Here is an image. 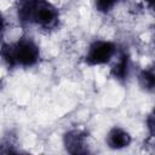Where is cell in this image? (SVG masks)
Segmentation results:
<instances>
[{
	"instance_id": "cell-1",
	"label": "cell",
	"mask_w": 155,
	"mask_h": 155,
	"mask_svg": "<svg viewBox=\"0 0 155 155\" xmlns=\"http://www.w3.org/2000/svg\"><path fill=\"white\" fill-rule=\"evenodd\" d=\"M18 21L35 24L44 30H53L59 23V11L48 0H25L19 2Z\"/></svg>"
},
{
	"instance_id": "cell-2",
	"label": "cell",
	"mask_w": 155,
	"mask_h": 155,
	"mask_svg": "<svg viewBox=\"0 0 155 155\" xmlns=\"http://www.w3.org/2000/svg\"><path fill=\"white\" fill-rule=\"evenodd\" d=\"M0 57L8 68H30L38 64L40 50L30 38H21L13 44H4L0 47Z\"/></svg>"
},
{
	"instance_id": "cell-3",
	"label": "cell",
	"mask_w": 155,
	"mask_h": 155,
	"mask_svg": "<svg viewBox=\"0 0 155 155\" xmlns=\"http://www.w3.org/2000/svg\"><path fill=\"white\" fill-rule=\"evenodd\" d=\"M115 53H116V45L113 41L96 40L88 46L85 56V62L91 67L103 65L109 63L111 58L115 56Z\"/></svg>"
},
{
	"instance_id": "cell-4",
	"label": "cell",
	"mask_w": 155,
	"mask_h": 155,
	"mask_svg": "<svg viewBox=\"0 0 155 155\" xmlns=\"http://www.w3.org/2000/svg\"><path fill=\"white\" fill-rule=\"evenodd\" d=\"M63 144L65 150L69 154H87L88 145H87V133L84 130L74 128L64 133L63 136Z\"/></svg>"
},
{
	"instance_id": "cell-5",
	"label": "cell",
	"mask_w": 155,
	"mask_h": 155,
	"mask_svg": "<svg viewBox=\"0 0 155 155\" xmlns=\"http://www.w3.org/2000/svg\"><path fill=\"white\" fill-rule=\"evenodd\" d=\"M105 140H107V145L110 149L120 150V149L127 148L131 144L132 138L126 130H124L121 127H113L108 132Z\"/></svg>"
},
{
	"instance_id": "cell-6",
	"label": "cell",
	"mask_w": 155,
	"mask_h": 155,
	"mask_svg": "<svg viewBox=\"0 0 155 155\" xmlns=\"http://www.w3.org/2000/svg\"><path fill=\"white\" fill-rule=\"evenodd\" d=\"M128 73H130V56L126 51H122L119 54L117 62L113 65L110 74L115 80L124 82L128 76Z\"/></svg>"
},
{
	"instance_id": "cell-7",
	"label": "cell",
	"mask_w": 155,
	"mask_h": 155,
	"mask_svg": "<svg viewBox=\"0 0 155 155\" xmlns=\"http://www.w3.org/2000/svg\"><path fill=\"white\" fill-rule=\"evenodd\" d=\"M138 81L140 87L147 92H153L155 86V76H154V69H143L138 75Z\"/></svg>"
},
{
	"instance_id": "cell-8",
	"label": "cell",
	"mask_w": 155,
	"mask_h": 155,
	"mask_svg": "<svg viewBox=\"0 0 155 155\" xmlns=\"http://www.w3.org/2000/svg\"><path fill=\"white\" fill-rule=\"evenodd\" d=\"M120 0H96L94 1L96 10L101 13H108L115 7V5Z\"/></svg>"
},
{
	"instance_id": "cell-9",
	"label": "cell",
	"mask_w": 155,
	"mask_h": 155,
	"mask_svg": "<svg viewBox=\"0 0 155 155\" xmlns=\"http://www.w3.org/2000/svg\"><path fill=\"white\" fill-rule=\"evenodd\" d=\"M18 150L13 148V143L10 139H6L0 143V153L2 154H8V153H17Z\"/></svg>"
},
{
	"instance_id": "cell-10",
	"label": "cell",
	"mask_w": 155,
	"mask_h": 155,
	"mask_svg": "<svg viewBox=\"0 0 155 155\" xmlns=\"http://www.w3.org/2000/svg\"><path fill=\"white\" fill-rule=\"evenodd\" d=\"M5 27H6V21H5V17L2 16V13L0 12V35L5 30Z\"/></svg>"
},
{
	"instance_id": "cell-11",
	"label": "cell",
	"mask_w": 155,
	"mask_h": 155,
	"mask_svg": "<svg viewBox=\"0 0 155 155\" xmlns=\"http://www.w3.org/2000/svg\"><path fill=\"white\" fill-rule=\"evenodd\" d=\"M147 2H148V5H149V7L150 8H153V2H154V0H145Z\"/></svg>"
},
{
	"instance_id": "cell-12",
	"label": "cell",
	"mask_w": 155,
	"mask_h": 155,
	"mask_svg": "<svg viewBox=\"0 0 155 155\" xmlns=\"http://www.w3.org/2000/svg\"><path fill=\"white\" fill-rule=\"evenodd\" d=\"M18 1H19V2H22V1H25V0H18Z\"/></svg>"
}]
</instances>
